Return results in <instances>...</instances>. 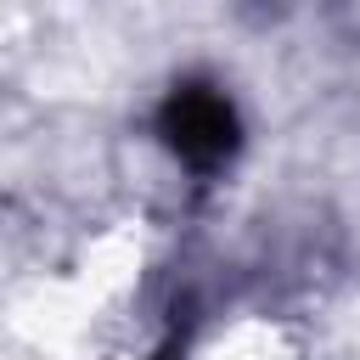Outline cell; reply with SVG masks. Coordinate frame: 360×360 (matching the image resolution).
Here are the masks:
<instances>
[{"instance_id":"obj_1","label":"cell","mask_w":360,"mask_h":360,"mask_svg":"<svg viewBox=\"0 0 360 360\" xmlns=\"http://www.w3.org/2000/svg\"><path fill=\"white\" fill-rule=\"evenodd\" d=\"M158 135L186 169L208 174L236 152V107L214 84H180L158 112Z\"/></svg>"}]
</instances>
